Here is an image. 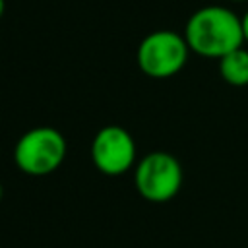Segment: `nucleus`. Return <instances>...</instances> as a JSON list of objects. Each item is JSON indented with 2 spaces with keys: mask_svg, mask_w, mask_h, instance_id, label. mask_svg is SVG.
Listing matches in <instances>:
<instances>
[{
  "mask_svg": "<svg viewBox=\"0 0 248 248\" xmlns=\"http://www.w3.org/2000/svg\"><path fill=\"white\" fill-rule=\"evenodd\" d=\"M182 35L192 52L217 60L244 43L240 16L217 4L198 8L188 17Z\"/></svg>",
  "mask_w": 248,
  "mask_h": 248,
  "instance_id": "1",
  "label": "nucleus"
},
{
  "mask_svg": "<svg viewBox=\"0 0 248 248\" xmlns=\"http://www.w3.org/2000/svg\"><path fill=\"white\" fill-rule=\"evenodd\" d=\"M64 136L50 126H37L27 130L14 147V161L17 169L29 176L52 174L66 157Z\"/></svg>",
  "mask_w": 248,
  "mask_h": 248,
  "instance_id": "2",
  "label": "nucleus"
},
{
  "mask_svg": "<svg viewBox=\"0 0 248 248\" xmlns=\"http://www.w3.org/2000/svg\"><path fill=\"white\" fill-rule=\"evenodd\" d=\"M188 54L190 48L184 35L170 29H159L141 39L136 60L145 76L153 79H167L184 68Z\"/></svg>",
  "mask_w": 248,
  "mask_h": 248,
  "instance_id": "3",
  "label": "nucleus"
},
{
  "mask_svg": "<svg viewBox=\"0 0 248 248\" xmlns=\"http://www.w3.org/2000/svg\"><path fill=\"white\" fill-rule=\"evenodd\" d=\"M134 180L143 200L165 203L172 200L182 186V167L174 155L151 151L136 165Z\"/></svg>",
  "mask_w": 248,
  "mask_h": 248,
  "instance_id": "4",
  "label": "nucleus"
},
{
  "mask_svg": "<svg viewBox=\"0 0 248 248\" xmlns=\"http://www.w3.org/2000/svg\"><path fill=\"white\" fill-rule=\"evenodd\" d=\"M91 159L99 172L120 176L136 163V143L128 130L116 124L101 128L91 141Z\"/></svg>",
  "mask_w": 248,
  "mask_h": 248,
  "instance_id": "5",
  "label": "nucleus"
},
{
  "mask_svg": "<svg viewBox=\"0 0 248 248\" xmlns=\"http://www.w3.org/2000/svg\"><path fill=\"white\" fill-rule=\"evenodd\" d=\"M219 74L229 85H248V50L244 46H238L219 58Z\"/></svg>",
  "mask_w": 248,
  "mask_h": 248,
  "instance_id": "6",
  "label": "nucleus"
},
{
  "mask_svg": "<svg viewBox=\"0 0 248 248\" xmlns=\"http://www.w3.org/2000/svg\"><path fill=\"white\" fill-rule=\"evenodd\" d=\"M242 21V35H244V43H248V10L244 12V16L240 17Z\"/></svg>",
  "mask_w": 248,
  "mask_h": 248,
  "instance_id": "7",
  "label": "nucleus"
},
{
  "mask_svg": "<svg viewBox=\"0 0 248 248\" xmlns=\"http://www.w3.org/2000/svg\"><path fill=\"white\" fill-rule=\"evenodd\" d=\"M4 12H6V0H0V19H2Z\"/></svg>",
  "mask_w": 248,
  "mask_h": 248,
  "instance_id": "8",
  "label": "nucleus"
},
{
  "mask_svg": "<svg viewBox=\"0 0 248 248\" xmlns=\"http://www.w3.org/2000/svg\"><path fill=\"white\" fill-rule=\"evenodd\" d=\"M2 196H4V190H2V184H0V200H2Z\"/></svg>",
  "mask_w": 248,
  "mask_h": 248,
  "instance_id": "9",
  "label": "nucleus"
},
{
  "mask_svg": "<svg viewBox=\"0 0 248 248\" xmlns=\"http://www.w3.org/2000/svg\"><path fill=\"white\" fill-rule=\"evenodd\" d=\"M229 2H244V0H229Z\"/></svg>",
  "mask_w": 248,
  "mask_h": 248,
  "instance_id": "10",
  "label": "nucleus"
}]
</instances>
